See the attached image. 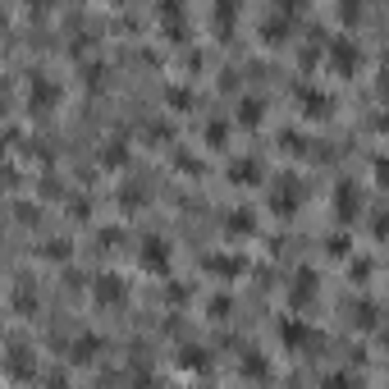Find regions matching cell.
Masks as SVG:
<instances>
[{"mask_svg":"<svg viewBox=\"0 0 389 389\" xmlns=\"http://www.w3.org/2000/svg\"><path fill=\"white\" fill-rule=\"evenodd\" d=\"M115 5H124V0H115Z\"/></svg>","mask_w":389,"mask_h":389,"instance_id":"obj_24","label":"cell"},{"mask_svg":"<svg viewBox=\"0 0 389 389\" xmlns=\"http://www.w3.org/2000/svg\"><path fill=\"white\" fill-rule=\"evenodd\" d=\"M298 202H303V183H298L294 174H284V179L275 183V192H270V207H275L279 216H294Z\"/></svg>","mask_w":389,"mask_h":389,"instance_id":"obj_2","label":"cell"},{"mask_svg":"<svg viewBox=\"0 0 389 389\" xmlns=\"http://www.w3.org/2000/svg\"><path fill=\"white\" fill-rule=\"evenodd\" d=\"M289 33H294L289 14H270V18H266V28H261V42H266V46H284V42H289Z\"/></svg>","mask_w":389,"mask_h":389,"instance_id":"obj_7","label":"cell"},{"mask_svg":"<svg viewBox=\"0 0 389 389\" xmlns=\"http://www.w3.org/2000/svg\"><path fill=\"white\" fill-rule=\"evenodd\" d=\"M325 64L335 69L339 78H353L357 69H362V46L353 42V37H330L325 46Z\"/></svg>","mask_w":389,"mask_h":389,"instance_id":"obj_1","label":"cell"},{"mask_svg":"<svg viewBox=\"0 0 389 389\" xmlns=\"http://www.w3.org/2000/svg\"><path fill=\"white\" fill-rule=\"evenodd\" d=\"M179 366H188V371H207V357H202V348H183V353H179Z\"/></svg>","mask_w":389,"mask_h":389,"instance_id":"obj_14","label":"cell"},{"mask_svg":"<svg viewBox=\"0 0 389 389\" xmlns=\"http://www.w3.org/2000/svg\"><path fill=\"white\" fill-rule=\"evenodd\" d=\"M376 87H381V96H385V101H389V60L381 64V78H376Z\"/></svg>","mask_w":389,"mask_h":389,"instance_id":"obj_20","label":"cell"},{"mask_svg":"<svg viewBox=\"0 0 389 389\" xmlns=\"http://www.w3.org/2000/svg\"><path fill=\"white\" fill-rule=\"evenodd\" d=\"M207 270H225V275H233L238 261H233V257H207Z\"/></svg>","mask_w":389,"mask_h":389,"instance_id":"obj_16","label":"cell"},{"mask_svg":"<svg viewBox=\"0 0 389 389\" xmlns=\"http://www.w3.org/2000/svg\"><path fill=\"white\" fill-rule=\"evenodd\" d=\"M261 115H266V105L248 96V101H243V115H238V120H243V124H261Z\"/></svg>","mask_w":389,"mask_h":389,"instance_id":"obj_15","label":"cell"},{"mask_svg":"<svg viewBox=\"0 0 389 389\" xmlns=\"http://www.w3.org/2000/svg\"><path fill=\"white\" fill-rule=\"evenodd\" d=\"M311 339H316V335H311V325H307L303 316H294V320H284V325H279V344L294 348V353H303Z\"/></svg>","mask_w":389,"mask_h":389,"instance_id":"obj_4","label":"cell"},{"mask_svg":"<svg viewBox=\"0 0 389 389\" xmlns=\"http://www.w3.org/2000/svg\"><path fill=\"white\" fill-rule=\"evenodd\" d=\"M233 183H243V188H248V183H257L261 179V170H257V161H238L233 165V174H229Z\"/></svg>","mask_w":389,"mask_h":389,"instance_id":"obj_12","label":"cell"},{"mask_svg":"<svg viewBox=\"0 0 389 389\" xmlns=\"http://www.w3.org/2000/svg\"><path fill=\"white\" fill-rule=\"evenodd\" d=\"M330 243H335V248H330V252H335V257H348V252H353V248H348V233H335V238H330Z\"/></svg>","mask_w":389,"mask_h":389,"instance_id":"obj_19","label":"cell"},{"mask_svg":"<svg viewBox=\"0 0 389 389\" xmlns=\"http://www.w3.org/2000/svg\"><path fill=\"white\" fill-rule=\"evenodd\" d=\"M129 161V147H124V142H105L101 147V165H124Z\"/></svg>","mask_w":389,"mask_h":389,"instance_id":"obj_13","label":"cell"},{"mask_svg":"<svg viewBox=\"0 0 389 389\" xmlns=\"http://www.w3.org/2000/svg\"><path fill=\"white\" fill-rule=\"evenodd\" d=\"M207 142H211V147H225V142H229L225 124H211V129H207Z\"/></svg>","mask_w":389,"mask_h":389,"instance_id":"obj_18","label":"cell"},{"mask_svg":"<svg viewBox=\"0 0 389 389\" xmlns=\"http://www.w3.org/2000/svg\"><path fill=\"white\" fill-rule=\"evenodd\" d=\"M353 216H357V188L353 183H339V220L348 225Z\"/></svg>","mask_w":389,"mask_h":389,"instance_id":"obj_10","label":"cell"},{"mask_svg":"<svg viewBox=\"0 0 389 389\" xmlns=\"http://www.w3.org/2000/svg\"><path fill=\"white\" fill-rule=\"evenodd\" d=\"M92 298H96V307H120L124 303V284L115 275H105V279H96V289H92Z\"/></svg>","mask_w":389,"mask_h":389,"instance_id":"obj_8","label":"cell"},{"mask_svg":"<svg viewBox=\"0 0 389 389\" xmlns=\"http://www.w3.org/2000/svg\"><path fill=\"white\" fill-rule=\"evenodd\" d=\"M243 376H261V381H266V376H270V366L261 362V357H248V362H243Z\"/></svg>","mask_w":389,"mask_h":389,"instance_id":"obj_17","label":"cell"},{"mask_svg":"<svg viewBox=\"0 0 389 389\" xmlns=\"http://www.w3.org/2000/svg\"><path fill=\"white\" fill-rule=\"evenodd\" d=\"M170 105H174V110H179V105H183V110H188L192 101H188V92H170Z\"/></svg>","mask_w":389,"mask_h":389,"instance_id":"obj_21","label":"cell"},{"mask_svg":"<svg viewBox=\"0 0 389 389\" xmlns=\"http://www.w3.org/2000/svg\"><path fill=\"white\" fill-rule=\"evenodd\" d=\"M298 105H303L307 120H325V115L335 110V105H330V96L316 92V87H298Z\"/></svg>","mask_w":389,"mask_h":389,"instance_id":"obj_6","label":"cell"},{"mask_svg":"<svg viewBox=\"0 0 389 389\" xmlns=\"http://www.w3.org/2000/svg\"><path fill=\"white\" fill-rule=\"evenodd\" d=\"M385 344H389V330H385Z\"/></svg>","mask_w":389,"mask_h":389,"instance_id":"obj_23","label":"cell"},{"mask_svg":"<svg viewBox=\"0 0 389 389\" xmlns=\"http://www.w3.org/2000/svg\"><path fill=\"white\" fill-rule=\"evenodd\" d=\"M142 270H156V275H165L170 270V248H165V238H147V248L138 252Z\"/></svg>","mask_w":389,"mask_h":389,"instance_id":"obj_5","label":"cell"},{"mask_svg":"<svg viewBox=\"0 0 389 389\" xmlns=\"http://www.w3.org/2000/svg\"><path fill=\"white\" fill-rule=\"evenodd\" d=\"M55 105H60V87L51 83V78H33V83H28V110H55Z\"/></svg>","mask_w":389,"mask_h":389,"instance_id":"obj_3","label":"cell"},{"mask_svg":"<svg viewBox=\"0 0 389 389\" xmlns=\"http://www.w3.org/2000/svg\"><path fill=\"white\" fill-rule=\"evenodd\" d=\"M96 353H101V335H78L74 348H69L74 362H96Z\"/></svg>","mask_w":389,"mask_h":389,"instance_id":"obj_9","label":"cell"},{"mask_svg":"<svg viewBox=\"0 0 389 389\" xmlns=\"http://www.w3.org/2000/svg\"><path fill=\"white\" fill-rule=\"evenodd\" d=\"M311 298H316V275H311V270H303V275H298V289H294V307L311 303Z\"/></svg>","mask_w":389,"mask_h":389,"instance_id":"obj_11","label":"cell"},{"mask_svg":"<svg viewBox=\"0 0 389 389\" xmlns=\"http://www.w3.org/2000/svg\"><path fill=\"white\" fill-rule=\"evenodd\" d=\"M376 170H381L376 179H381V183H389V156H381V161H376Z\"/></svg>","mask_w":389,"mask_h":389,"instance_id":"obj_22","label":"cell"}]
</instances>
